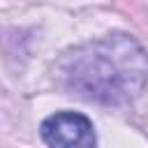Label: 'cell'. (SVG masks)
I'll return each instance as SVG.
<instances>
[{"label":"cell","instance_id":"1","mask_svg":"<svg viewBox=\"0 0 148 148\" xmlns=\"http://www.w3.org/2000/svg\"><path fill=\"white\" fill-rule=\"evenodd\" d=\"M58 74L62 86L92 102L125 104L148 83V56L127 35H111L69 51Z\"/></svg>","mask_w":148,"mask_h":148},{"label":"cell","instance_id":"2","mask_svg":"<svg viewBox=\"0 0 148 148\" xmlns=\"http://www.w3.org/2000/svg\"><path fill=\"white\" fill-rule=\"evenodd\" d=\"M42 139L51 148H95L92 123L81 113H56L42 123Z\"/></svg>","mask_w":148,"mask_h":148}]
</instances>
